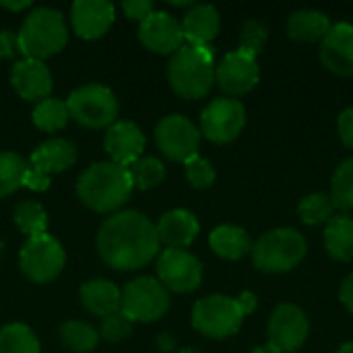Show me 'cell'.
<instances>
[{
	"label": "cell",
	"mask_w": 353,
	"mask_h": 353,
	"mask_svg": "<svg viewBox=\"0 0 353 353\" xmlns=\"http://www.w3.org/2000/svg\"><path fill=\"white\" fill-rule=\"evenodd\" d=\"M155 223L139 211H122L108 217L97 232L101 261L118 271H134L149 265L159 252Z\"/></svg>",
	"instance_id": "obj_1"
},
{
	"label": "cell",
	"mask_w": 353,
	"mask_h": 353,
	"mask_svg": "<svg viewBox=\"0 0 353 353\" xmlns=\"http://www.w3.org/2000/svg\"><path fill=\"white\" fill-rule=\"evenodd\" d=\"M132 188L134 184L128 170L114 161L89 165L77 182V194L81 203L95 213L118 211L130 199Z\"/></svg>",
	"instance_id": "obj_2"
},
{
	"label": "cell",
	"mask_w": 353,
	"mask_h": 353,
	"mask_svg": "<svg viewBox=\"0 0 353 353\" xmlns=\"http://www.w3.org/2000/svg\"><path fill=\"white\" fill-rule=\"evenodd\" d=\"M168 81L184 99L205 97L215 83V52L211 46H182L168 64Z\"/></svg>",
	"instance_id": "obj_3"
},
{
	"label": "cell",
	"mask_w": 353,
	"mask_h": 353,
	"mask_svg": "<svg viewBox=\"0 0 353 353\" xmlns=\"http://www.w3.org/2000/svg\"><path fill=\"white\" fill-rule=\"evenodd\" d=\"M17 39H19V52L25 58L43 62L46 58L58 54L66 46L68 29H66L64 14L48 6L33 8L25 17L17 33Z\"/></svg>",
	"instance_id": "obj_4"
},
{
	"label": "cell",
	"mask_w": 353,
	"mask_h": 353,
	"mask_svg": "<svg viewBox=\"0 0 353 353\" xmlns=\"http://www.w3.org/2000/svg\"><path fill=\"white\" fill-rule=\"evenodd\" d=\"M306 240L294 228L265 232L252 246V263L263 273H288L306 256Z\"/></svg>",
	"instance_id": "obj_5"
},
{
	"label": "cell",
	"mask_w": 353,
	"mask_h": 353,
	"mask_svg": "<svg viewBox=\"0 0 353 353\" xmlns=\"http://www.w3.org/2000/svg\"><path fill=\"white\" fill-rule=\"evenodd\" d=\"M68 114L85 128H110L118 116V99L103 85H83L66 99Z\"/></svg>",
	"instance_id": "obj_6"
},
{
	"label": "cell",
	"mask_w": 353,
	"mask_h": 353,
	"mask_svg": "<svg viewBox=\"0 0 353 353\" xmlns=\"http://www.w3.org/2000/svg\"><path fill=\"white\" fill-rule=\"evenodd\" d=\"M170 308L168 290L153 277H137L122 290L120 310L132 323H153L159 321Z\"/></svg>",
	"instance_id": "obj_7"
},
{
	"label": "cell",
	"mask_w": 353,
	"mask_h": 353,
	"mask_svg": "<svg viewBox=\"0 0 353 353\" xmlns=\"http://www.w3.org/2000/svg\"><path fill=\"white\" fill-rule=\"evenodd\" d=\"M64 263H66L64 248L50 234L29 238L21 248V256H19L23 275L33 283L54 281L62 273Z\"/></svg>",
	"instance_id": "obj_8"
},
{
	"label": "cell",
	"mask_w": 353,
	"mask_h": 353,
	"mask_svg": "<svg viewBox=\"0 0 353 353\" xmlns=\"http://www.w3.org/2000/svg\"><path fill=\"white\" fill-rule=\"evenodd\" d=\"M244 314L240 312L234 298L209 296L194 304L192 327L211 339H225L240 331Z\"/></svg>",
	"instance_id": "obj_9"
},
{
	"label": "cell",
	"mask_w": 353,
	"mask_h": 353,
	"mask_svg": "<svg viewBox=\"0 0 353 353\" xmlns=\"http://www.w3.org/2000/svg\"><path fill=\"white\" fill-rule=\"evenodd\" d=\"M74 161H77V147L70 141L50 139L33 151L23 186L31 190H46L50 186V176L68 170Z\"/></svg>",
	"instance_id": "obj_10"
},
{
	"label": "cell",
	"mask_w": 353,
	"mask_h": 353,
	"mask_svg": "<svg viewBox=\"0 0 353 353\" xmlns=\"http://www.w3.org/2000/svg\"><path fill=\"white\" fill-rule=\"evenodd\" d=\"M246 126V110L238 99H213L201 114V132L217 145L232 143Z\"/></svg>",
	"instance_id": "obj_11"
},
{
	"label": "cell",
	"mask_w": 353,
	"mask_h": 353,
	"mask_svg": "<svg viewBox=\"0 0 353 353\" xmlns=\"http://www.w3.org/2000/svg\"><path fill=\"white\" fill-rule=\"evenodd\" d=\"M155 143L168 159L186 163L190 157L199 155L201 130L186 116L172 114L157 124Z\"/></svg>",
	"instance_id": "obj_12"
},
{
	"label": "cell",
	"mask_w": 353,
	"mask_h": 353,
	"mask_svg": "<svg viewBox=\"0 0 353 353\" xmlns=\"http://www.w3.org/2000/svg\"><path fill=\"white\" fill-rule=\"evenodd\" d=\"M159 283L176 294H190L203 281V267L188 250L165 248L157 259Z\"/></svg>",
	"instance_id": "obj_13"
},
{
	"label": "cell",
	"mask_w": 353,
	"mask_h": 353,
	"mask_svg": "<svg viewBox=\"0 0 353 353\" xmlns=\"http://www.w3.org/2000/svg\"><path fill=\"white\" fill-rule=\"evenodd\" d=\"M310 333L308 316L296 304H279L269 319V343L281 353L298 352Z\"/></svg>",
	"instance_id": "obj_14"
},
{
	"label": "cell",
	"mask_w": 353,
	"mask_h": 353,
	"mask_svg": "<svg viewBox=\"0 0 353 353\" xmlns=\"http://www.w3.org/2000/svg\"><path fill=\"white\" fill-rule=\"evenodd\" d=\"M261 79V68L256 58L236 50L228 54L215 68V81L219 89L232 97L250 93Z\"/></svg>",
	"instance_id": "obj_15"
},
{
	"label": "cell",
	"mask_w": 353,
	"mask_h": 353,
	"mask_svg": "<svg viewBox=\"0 0 353 353\" xmlns=\"http://www.w3.org/2000/svg\"><path fill=\"white\" fill-rule=\"evenodd\" d=\"M139 39L147 50L155 54H172V56L186 41L182 23L168 12H155V10L141 23Z\"/></svg>",
	"instance_id": "obj_16"
},
{
	"label": "cell",
	"mask_w": 353,
	"mask_h": 353,
	"mask_svg": "<svg viewBox=\"0 0 353 353\" xmlns=\"http://www.w3.org/2000/svg\"><path fill=\"white\" fill-rule=\"evenodd\" d=\"M321 60L337 77H353V25H331L321 41Z\"/></svg>",
	"instance_id": "obj_17"
},
{
	"label": "cell",
	"mask_w": 353,
	"mask_h": 353,
	"mask_svg": "<svg viewBox=\"0 0 353 353\" xmlns=\"http://www.w3.org/2000/svg\"><path fill=\"white\" fill-rule=\"evenodd\" d=\"M70 23L79 37L97 39L114 23V6L105 0H77L70 8Z\"/></svg>",
	"instance_id": "obj_18"
},
{
	"label": "cell",
	"mask_w": 353,
	"mask_h": 353,
	"mask_svg": "<svg viewBox=\"0 0 353 353\" xmlns=\"http://www.w3.org/2000/svg\"><path fill=\"white\" fill-rule=\"evenodd\" d=\"M103 147L114 163L128 168L137 159H141V153L145 149V134L134 122H114L105 132Z\"/></svg>",
	"instance_id": "obj_19"
},
{
	"label": "cell",
	"mask_w": 353,
	"mask_h": 353,
	"mask_svg": "<svg viewBox=\"0 0 353 353\" xmlns=\"http://www.w3.org/2000/svg\"><path fill=\"white\" fill-rule=\"evenodd\" d=\"M14 91L27 99V101H41L50 97L52 91V72L50 68L39 62V60H29L23 58L21 62L14 64L12 74H10Z\"/></svg>",
	"instance_id": "obj_20"
},
{
	"label": "cell",
	"mask_w": 353,
	"mask_h": 353,
	"mask_svg": "<svg viewBox=\"0 0 353 353\" xmlns=\"http://www.w3.org/2000/svg\"><path fill=\"white\" fill-rule=\"evenodd\" d=\"M155 228H157L159 244H163L168 248H180V250L190 246L201 230L199 219L186 209L168 211L165 215H161V219Z\"/></svg>",
	"instance_id": "obj_21"
},
{
	"label": "cell",
	"mask_w": 353,
	"mask_h": 353,
	"mask_svg": "<svg viewBox=\"0 0 353 353\" xmlns=\"http://www.w3.org/2000/svg\"><path fill=\"white\" fill-rule=\"evenodd\" d=\"M188 46H209L219 33V12L211 4H192L182 19Z\"/></svg>",
	"instance_id": "obj_22"
},
{
	"label": "cell",
	"mask_w": 353,
	"mask_h": 353,
	"mask_svg": "<svg viewBox=\"0 0 353 353\" xmlns=\"http://www.w3.org/2000/svg\"><path fill=\"white\" fill-rule=\"evenodd\" d=\"M122 292L108 279H91L81 288V304L87 312L105 319L120 310Z\"/></svg>",
	"instance_id": "obj_23"
},
{
	"label": "cell",
	"mask_w": 353,
	"mask_h": 353,
	"mask_svg": "<svg viewBox=\"0 0 353 353\" xmlns=\"http://www.w3.org/2000/svg\"><path fill=\"white\" fill-rule=\"evenodd\" d=\"M331 29V21L325 12L302 8L296 10L288 21V35L296 41H323Z\"/></svg>",
	"instance_id": "obj_24"
},
{
	"label": "cell",
	"mask_w": 353,
	"mask_h": 353,
	"mask_svg": "<svg viewBox=\"0 0 353 353\" xmlns=\"http://www.w3.org/2000/svg\"><path fill=\"white\" fill-rule=\"evenodd\" d=\"M209 244L217 256L228 259V261H238L252 250V242H250L248 234L238 225L215 228L209 236Z\"/></svg>",
	"instance_id": "obj_25"
},
{
	"label": "cell",
	"mask_w": 353,
	"mask_h": 353,
	"mask_svg": "<svg viewBox=\"0 0 353 353\" xmlns=\"http://www.w3.org/2000/svg\"><path fill=\"white\" fill-rule=\"evenodd\" d=\"M325 246L331 259L352 261L353 259V219L347 215H335L325 230Z\"/></svg>",
	"instance_id": "obj_26"
},
{
	"label": "cell",
	"mask_w": 353,
	"mask_h": 353,
	"mask_svg": "<svg viewBox=\"0 0 353 353\" xmlns=\"http://www.w3.org/2000/svg\"><path fill=\"white\" fill-rule=\"evenodd\" d=\"M58 335L68 350L77 353L93 352L99 343V331L83 321H68L60 325Z\"/></svg>",
	"instance_id": "obj_27"
},
{
	"label": "cell",
	"mask_w": 353,
	"mask_h": 353,
	"mask_svg": "<svg viewBox=\"0 0 353 353\" xmlns=\"http://www.w3.org/2000/svg\"><path fill=\"white\" fill-rule=\"evenodd\" d=\"M70 114L66 108V101L56 97L41 99L33 110V124L43 132H56L62 130L68 122Z\"/></svg>",
	"instance_id": "obj_28"
},
{
	"label": "cell",
	"mask_w": 353,
	"mask_h": 353,
	"mask_svg": "<svg viewBox=\"0 0 353 353\" xmlns=\"http://www.w3.org/2000/svg\"><path fill=\"white\" fill-rule=\"evenodd\" d=\"M0 353H39V339L27 325H6L0 329Z\"/></svg>",
	"instance_id": "obj_29"
},
{
	"label": "cell",
	"mask_w": 353,
	"mask_h": 353,
	"mask_svg": "<svg viewBox=\"0 0 353 353\" xmlns=\"http://www.w3.org/2000/svg\"><path fill=\"white\" fill-rule=\"evenodd\" d=\"M29 163L10 151H2L0 153V199L12 194L17 188L23 186L25 176H27Z\"/></svg>",
	"instance_id": "obj_30"
},
{
	"label": "cell",
	"mask_w": 353,
	"mask_h": 353,
	"mask_svg": "<svg viewBox=\"0 0 353 353\" xmlns=\"http://www.w3.org/2000/svg\"><path fill=\"white\" fill-rule=\"evenodd\" d=\"M335 203L331 199V194L327 192H314L302 199L300 207H298V215L306 225H321V223H329L335 215Z\"/></svg>",
	"instance_id": "obj_31"
},
{
	"label": "cell",
	"mask_w": 353,
	"mask_h": 353,
	"mask_svg": "<svg viewBox=\"0 0 353 353\" xmlns=\"http://www.w3.org/2000/svg\"><path fill=\"white\" fill-rule=\"evenodd\" d=\"M130 174V180L137 188L147 190V188H155L163 182L165 178V165L161 159L157 157H141L137 159L132 165L126 168Z\"/></svg>",
	"instance_id": "obj_32"
},
{
	"label": "cell",
	"mask_w": 353,
	"mask_h": 353,
	"mask_svg": "<svg viewBox=\"0 0 353 353\" xmlns=\"http://www.w3.org/2000/svg\"><path fill=\"white\" fill-rule=\"evenodd\" d=\"M14 223L29 238L41 236V234H46V228H48L46 209L35 201H23L14 209Z\"/></svg>",
	"instance_id": "obj_33"
},
{
	"label": "cell",
	"mask_w": 353,
	"mask_h": 353,
	"mask_svg": "<svg viewBox=\"0 0 353 353\" xmlns=\"http://www.w3.org/2000/svg\"><path fill=\"white\" fill-rule=\"evenodd\" d=\"M331 199L339 209H353V159H345L335 170L331 182Z\"/></svg>",
	"instance_id": "obj_34"
},
{
	"label": "cell",
	"mask_w": 353,
	"mask_h": 353,
	"mask_svg": "<svg viewBox=\"0 0 353 353\" xmlns=\"http://www.w3.org/2000/svg\"><path fill=\"white\" fill-rule=\"evenodd\" d=\"M267 39H269V33H267V27L261 23V21H246L242 25V31H240V46L238 50L256 58L265 46H267Z\"/></svg>",
	"instance_id": "obj_35"
},
{
	"label": "cell",
	"mask_w": 353,
	"mask_h": 353,
	"mask_svg": "<svg viewBox=\"0 0 353 353\" xmlns=\"http://www.w3.org/2000/svg\"><path fill=\"white\" fill-rule=\"evenodd\" d=\"M132 325H134V323H132V321H130L122 310H118V312H114V314H110V316L101 319L99 335H101L105 341L116 343V341L126 339V337L132 333Z\"/></svg>",
	"instance_id": "obj_36"
},
{
	"label": "cell",
	"mask_w": 353,
	"mask_h": 353,
	"mask_svg": "<svg viewBox=\"0 0 353 353\" xmlns=\"http://www.w3.org/2000/svg\"><path fill=\"white\" fill-rule=\"evenodd\" d=\"M184 165H186V178H188L190 186H194V188H209V186H213V182H215V168L211 165L209 159H205L201 155H194Z\"/></svg>",
	"instance_id": "obj_37"
},
{
	"label": "cell",
	"mask_w": 353,
	"mask_h": 353,
	"mask_svg": "<svg viewBox=\"0 0 353 353\" xmlns=\"http://www.w3.org/2000/svg\"><path fill=\"white\" fill-rule=\"evenodd\" d=\"M122 10L126 12L128 19L143 23L149 14H153V2L151 0H126L122 2Z\"/></svg>",
	"instance_id": "obj_38"
},
{
	"label": "cell",
	"mask_w": 353,
	"mask_h": 353,
	"mask_svg": "<svg viewBox=\"0 0 353 353\" xmlns=\"http://www.w3.org/2000/svg\"><path fill=\"white\" fill-rule=\"evenodd\" d=\"M337 128H339V139H341V143H343L347 149H352L353 151V108H347V110L339 116Z\"/></svg>",
	"instance_id": "obj_39"
},
{
	"label": "cell",
	"mask_w": 353,
	"mask_h": 353,
	"mask_svg": "<svg viewBox=\"0 0 353 353\" xmlns=\"http://www.w3.org/2000/svg\"><path fill=\"white\" fill-rule=\"evenodd\" d=\"M19 52V39L12 31H0V58H12Z\"/></svg>",
	"instance_id": "obj_40"
},
{
	"label": "cell",
	"mask_w": 353,
	"mask_h": 353,
	"mask_svg": "<svg viewBox=\"0 0 353 353\" xmlns=\"http://www.w3.org/2000/svg\"><path fill=\"white\" fill-rule=\"evenodd\" d=\"M236 304H238L240 312L246 316V314H252V312L256 310L259 300H256V296H254L252 292H244V294H240V296L236 298Z\"/></svg>",
	"instance_id": "obj_41"
},
{
	"label": "cell",
	"mask_w": 353,
	"mask_h": 353,
	"mask_svg": "<svg viewBox=\"0 0 353 353\" xmlns=\"http://www.w3.org/2000/svg\"><path fill=\"white\" fill-rule=\"evenodd\" d=\"M339 298H341V304L350 310L353 314V273L345 277V281L341 283V290H339Z\"/></svg>",
	"instance_id": "obj_42"
},
{
	"label": "cell",
	"mask_w": 353,
	"mask_h": 353,
	"mask_svg": "<svg viewBox=\"0 0 353 353\" xmlns=\"http://www.w3.org/2000/svg\"><path fill=\"white\" fill-rule=\"evenodd\" d=\"M157 347H159L161 352H172V350L176 347V341H174L172 335H159V337H157Z\"/></svg>",
	"instance_id": "obj_43"
},
{
	"label": "cell",
	"mask_w": 353,
	"mask_h": 353,
	"mask_svg": "<svg viewBox=\"0 0 353 353\" xmlns=\"http://www.w3.org/2000/svg\"><path fill=\"white\" fill-rule=\"evenodd\" d=\"M0 6L2 8H8V10H25V8H29L31 6V2H27V0H21V2H6V0H0Z\"/></svg>",
	"instance_id": "obj_44"
},
{
	"label": "cell",
	"mask_w": 353,
	"mask_h": 353,
	"mask_svg": "<svg viewBox=\"0 0 353 353\" xmlns=\"http://www.w3.org/2000/svg\"><path fill=\"white\" fill-rule=\"evenodd\" d=\"M250 353H281L277 347H273L271 343H267V345H261V347H254Z\"/></svg>",
	"instance_id": "obj_45"
},
{
	"label": "cell",
	"mask_w": 353,
	"mask_h": 353,
	"mask_svg": "<svg viewBox=\"0 0 353 353\" xmlns=\"http://www.w3.org/2000/svg\"><path fill=\"white\" fill-rule=\"evenodd\" d=\"M337 353H353V341H347V343H343L341 347H339V352Z\"/></svg>",
	"instance_id": "obj_46"
},
{
	"label": "cell",
	"mask_w": 353,
	"mask_h": 353,
	"mask_svg": "<svg viewBox=\"0 0 353 353\" xmlns=\"http://www.w3.org/2000/svg\"><path fill=\"white\" fill-rule=\"evenodd\" d=\"M178 353H203V352H199V350H194V347H184V350H180Z\"/></svg>",
	"instance_id": "obj_47"
}]
</instances>
